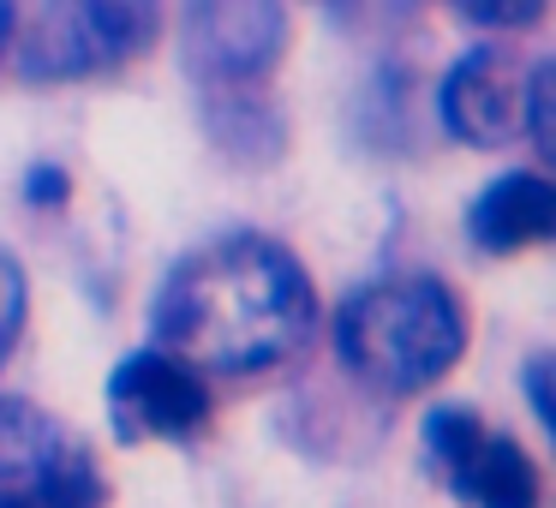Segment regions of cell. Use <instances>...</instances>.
Listing matches in <instances>:
<instances>
[{
    "instance_id": "1",
    "label": "cell",
    "mask_w": 556,
    "mask_h": 508,
    "mask_svg": "<svg viewBox=\"0 0 556 508\" xmlns=\"http://www.w3.org/2000/svg\"><path fill=\"white\" fill-rule=\"evenodd\" d=\"M150 329L156 347L192 359L204 377H257L305 353L317 335V293L281 240L228 233L168 269Z\"/></svg>"
},
{
    "instance_id": "2",
    "label": "cell",
    "mask_w": 556,
    "mask_h": 508,
    "mask_svg": "<svg viewBox=\"0 0 556 508\" xmlns=\"http://www.w3.org/2000/svg\"><path fill=\"white\" fill-rule=\"evenodd\" d=\"M336 353L377 395H419L467 353V312L437 276H383L336 317Z\"/></svg>"
},
{
    "instance_id": "3",
    "label": "cell",
    "mask_w": 556,
    "mask_h": 508,
    "mask_svg": "<svg viewBox=\"0 0 556 508\" xmlns=\"http://www.w3.org/2000/svg\"><path fill=\"white\" fill-rule=\"evenodd\" d=\"M162 37V0H42L37 25L18 42V73L37 85L121 73Z\"/></svg>"
},
{
    "instance_id": "4",
    "label": "cell",
    "mask_w": 556,
    "mask_h": 508,
    "mask_svg": "<svg viewBox=\"0 0 556 508\" xmlns=\"http://www.w3.org/2000/svg\"><path fill=\"white\" fill-rule=\"evenodd\" d=\"M97 448L37 401L0 395V508H102Z\"/></svg>"
},
{
    "instance_id": "5",
    "label": "cell",
    "mask_w": 556,
    "mask_h": 508,
    "mask_svg": "<svg viewBox=\"0 0 556 508\" xmlns=\"http://www.w3.org/2000/svg\"><path fill=\"white\" fill-rule=\"evenodd\" d=\"M425 467L467 508H539V467L508 431L472 407H437L425 419Z\"/></svg>"
},
{
    "instance_id": "6",
    "label": "cell",
    "mask_w": 556,
    "mask_h": 508,
    "mask_svg": "<svg viewBox=\"0 0 556 508\" xmlns=\"http://www.w3.org/2000/svg\"><path fill=\"white\" fill-rule=\"evenodd\" d=\"M109 424L121 443H198L216 424V389L180 353L138 347L109 377Z\"/></svg>"
},
{
    "instance_id": "7",
    "label": "cell",
    "mask_w": 556,
    "mask_h": 508,
    "mask_svg": "<svg viewBox=\"0 0 556 508\" xmlns=\"http://www.w3.org/2000/svg\"><path fill=\"white\" fill-rule=\"evenodd\" d=\"M288 49L281 0H186L180 61L204 90H252L269 78Z\"/></svg>"
},
{
    "instance_id": "8",
    "label": "cell",
    "mask_w": 556,
    "mask_h": 508,
    "mask_svg": "<svg viewBox=\"0 0 556 508\" xmlns=\"http://www.w3.org/2000/svg\"><path fill=\"white\" fill-rule=\"evenodd\" d=\"M527 73L508 49H472L448 66L443 78V126L448 138L460 144H479V150H503L520 138V114H527Z\"/></svg>"
},
{
    "instance_id": "9",
    "label": "cell",
    "mask_w": 556,
    "mask_h": 508,
    "mask_svg": "<svg viewBox=\"0 0 556 508\" xmlns=\"http://www.w3.org/2000/svg\"><path fill=\"white\" fill-rule=\"evenodd\" d=\"M467 233L484 257H515L532 252L556 233V186L544 174H503L479 192V204L467 209Z\"/></svg>"
},
{
    "instance_id": "10",
    "label": "cell",
    "mask_w": 556,
    "mask_h": 508,
    "mask_svg": "<svg viewBox=\"0 0 556 508\" xmlns=\"http://www.w3.org/2000/svg\"><path fill=\"white\" fill-rule=\"evenodd\" d=\"M324 7L359 42H395L419 25V0H324Z\"/></svg>"
},
{
    "instance_id": "11",
    "label": "cell",
    "mask_w": 556,
    "mask_h": 508,
    "mask_svg": "<svg viewBox=\"0 0 556 508\" xmlns=\"http://www.w3.org/2000/svg\"><path fill=\"white\" fill-rule=\"evenodd\" d=\"M25 317H30V288H25V269L0 252V365L13 359L18 335H25Z\"/></svg>"
},
{
    "instance_id": "12",
    "label": "cell",
    "mask_w": 556,
    "mask_h": 508,
    "mask_svg": "<svg viewBox=\"0 0 556 508\" xmlns=\"http://www.w3.org/2000/svg\"><path fill=\"white\" fill-rule=\"evenodd\" d=\"M448 7L479 30H527V25L544 18L551 0H448Z\"/></svg>"
},
{
    "instance_id": "13",
    "label": "cell",
    "mask_w": 556,
    "mask_h": 508,
    "mask_svg": "<svg viewBox=\"0 0 556 508\" xmlns=\"http://www.w3.org/2000/svg\"><path fill=\"white\" fill-rule=\"evenodd\" d=\"M520 132L532 138V150L539 156H551V61H539L527 73V114H520Z\"/></svg>"
},
{
    "instance_id": "14",
    "label": "cell",
    "mask_w": 556,
    "mask_h": 508,
    "mask_svg": "<svg viewBox=\"0 0 556 508\" xmlns=\"http://www.w3.org/2000/svg\"><path fill=\"white\" fill-rule=\"evenodd\" d=\"M527 401H532V412H539V424H551V359H532L527 365Z\"/></svg>"
},
{
    "instance_id": "15",
    "label": "cell",
    "mask_w": 556,
    "mask_h": 508,
    "mask_svg": "<svg viewBox=\"0 0 556 508\" xmlns=\"http://www.w3.org/2000/svg\"><path fill=\"white\" fill-rule=\"evenodd\" d=\"M13 25H18V18H13V0H0V54L13 49Z\"/></svg>"
}]
</instances>
